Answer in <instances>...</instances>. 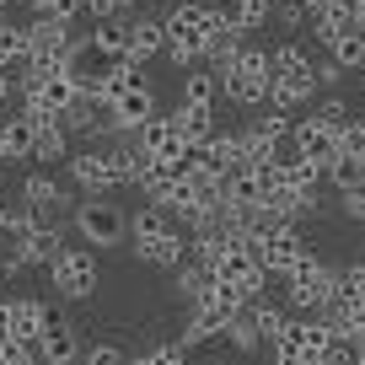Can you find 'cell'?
Listing matches in <instances>:
<instances>
[{
    "instance_id": "60d3db41",
    "label": "cell",
    "mask_w": 365,
    "mask_h": 365,
    "mask_svg": "<svg viewBox=\"0 0 365 365\" xmlns=\"http://www.w3.org/2000/svg\"><path fill=\"white\" fill-rule=\"evenodd\" d=\"M38 11H48V16H59V22H81L86 16V0H43Z\"/></svg>"
},
{
    "instance_id": "f1b7e54d",
    "label": "cell",
    "mask_w": 365,
    "mask_h": 365,
    "mask_svg": "<svg viewBox=\"0 0 365 365\" xmlns=\"http://www.w3.org/2000/svg\"><path fill=\"white\" fill-rule=\"evenodd\" d=\"M215 11L226 16L231 27H242V33H258V27H269L274 0H215Z\"/></svg>"
},
{
    "instance_id": "5bb4252c",
    "label": "cell",
    "mask_w": 365,
    "mask_h": 365,
    "mask_svg": "<svg viewBox=\"0 0 365 365\" xmlns=\"http://www.w3.org/2000/svg\"><path fill=\"white\" fill-rule=\"evenodd\" d=\"M199 167H210V172H237V167H247V140H242V129H215V135L199 145Z\"/></svg>"
},
{
    "instance_id": "7a4b0ae2",
    "label": "cell",
    "mask_w": 365,
    "mask_h": 365,
    "mask_svg": "<svg viewBox=\"0 0 365 365\" xmlns=\"http://www.w3.org/2000/svg\"><path fill=\"white\" fill-rule=\"evenodd\" d=\"M210 16H215L210 0H172L167 11H161V27H167V48H161V59H167L178 76H182V70H194V65H205Z\"/></svg>"
},
{
    "instance_id": "f546056e",
    "label": "cell",
    "mask_w": 365,
    "mask_h": 365,
    "mask_svg": "<svg viewBox=\"0 0 365 365\" xmlns=\"http://www.w3.org/2000/svg\"><path fill=\"white\" fill-rule=\"evenodd\" d=\"M172 118H178V129H182V140H188V145H205V140L215 135V108L178 103V108H172Z\"/></svg>"
},
{
    "instance_id": "4dcf8cb0",
    "label": "cell",
    "mask_w": 365,
    "mask_h": 365,
    "mask_svg": "<svg viewBox=\"0 0 365 365\" xmlns=\"http://www.w3.org/2000/svg\"><path fill=\"white\" fill-rule=\"evenodd\" d=\"M220 339H226L231 349H242V354L263 349V333H258V317H252V307L231 312V317H226V333H220Z\"/></svg>"
},
{
    "instance_id": "484cf974",
    "label": "cell",
    "mask_w": 365,
    "mask_h": 365,
    "mask_svg": "<svg viewBox=\"0 0 365 365\" xmlns=\"http://www.w3.org/2000/svg\"><path fill=\"white\" fill-rule=\"evenodd\" d=\"M65 247H70L65 226H38L33 237H22V252H27V263H33V269H48Z\"/></svg>"
},
{
    "instance_id": "603a6c76",
    "label": "cell",
    "mask_w": 365,
    "mask_h": 365,
    "mask_svg": "<svg viewBox=\"0 0 365 365\" xmlns=\"http://www.w3.org/2000/svg\"><path fill=\"white\" fill-rule=\"evenodd\" d=\"M48 322H54V307H48L43 296H16V301H11V333H16L22 344H38Z\"/></svg>"
},
{
    "instance_id": "3957f363",
    "label": "cell",
    "mask_w": 365,
    "mask_h": 365,
    "mask_svg": "<svg viewBox=\"0 0 365 365\" xmlns=\"http://www.w3.org/2000/svg\"><path fill=\"white\" fill-rule=\"evenodd\" d=\"M269 81H274L269 48L242 43V54L231 59V65H220V97L237 103V108H263L269 103Z\"/></svg>"
},
{
    "instance_id": "8fae6325",
    "label": "cell",
    "mask_w": 365,
    "mask_h": 365,
    "mask_svg": "<svg viewBox=\"0 0 365 365\" xmlns=\"http://www.w3.org/2000/svg\"><path fill=\"white\" fill-rule=\"evenodd\" d=\"M210 269H215L220 285H237V290H242V301H258V296H263V285H269V274H263V263L252 258L247 242H242V247H226L215 263H210Z\"/></svg>"
},
{
    "instance_id": "30bf717a",
    "label": "cell",
    "mask_w": 365,
    "mask_h": 365,
    "mask_svg": "<svg viewBox=\"0 0 365 365\" xmlns=\"http://www.w3.org/2000/svg\"><path fill=\"white\" fill-rule=\"evenodd\" d=\"M65 172H70V182L81 188V199H97V194H113V188H118V182H113V167H108L103 140H91V145L70 150Z\"/></svg>"
},
{
    "instance_id": "6da1fadb",
    "label": "cell",
    "mask_w": 365,
    "mask_h": 365,
    "mask_svg": "<svg viewBox=\"0 0 365 365\" xmlns=\"http://www.w3.org/2000/svg\"><path fill=\"white\" fill-rule=\"evenodd\" d=\"M269 65H274V81H269V103L263 108H274V113H296V108H307L322 91L317 86V59H312L296 38L269 48Z\"/></svg>"
},
{
    "instance_id": "5b68a950",
    "label": "cell",
    "mask_w": 365,
    "mask_h": 365,
    "mask_svg": "<svg viewBox=\"0 0 365 365\" xmlns=\"http://www.w3.org/2000/svg\"><path fill=\"white\" fill-rule=\"evenodd\" d=\"M333 263H322L317 252H307V258L296 263V269L279 279V290H285V307L290 312H322L333 301Z\"/></svg>"
},
{
    "instance_id": "7402d4cb",
    "label": "cell",
    "mask_w": 365,
    "mask_h": 365,
    "mask_svg": "<svg viewBox=\"0 0 365 365\" xmlns=\"http://www.w3.org/2000/svg\"><path fill=\"white\" fill-rule=\"evenodd\" d=\"M108 108H113V129H118V135H135L150 113H161L156 86H135V91H124V97H118V103H108Z\"/></svg>"
},
{
    "instance_id": "7bdbcfd3",
    "label": "cell",
    "mask_w": 365,
    "mask_h": 365,
    "mask_svg": "<svg viewBox=\"0 0 365 365\" xmlns=\"http://www.w3.org/2000/svg\"><path fill=\"white\" fill-rule=\"evenodd\" d=\"M145 354H150V365H194L182 344H156V349H145Z\"/></svg>"
},
{
    "instance_id": "f6af8a7d",
    "label": "cell",
    "mask_w": 365,
    "mask_h": 365,
    "mask_svg": "<svg viewBox=\"0 0 365 365\" xmlns=\"http://www.w3.org/2000/svg\"><path fill=\"white\" fill-rule=\"evenodd\" d=\"M11 339H16V333H11V301H0V349H6Z\"/></svg>"
},
{
    "instance_id": "4fadbf2b",
    "label": "cell",
    "mask_w": 365,
    "mask_h": 365,
    "mask_svg": "<svg viewBox=\"0 0 365 365\" xmlns=\"http://www.w3.org/2000/svg\"><path fill=\"white\" fill-rule=\"evenodd\" d=\"M129 247H135V258L145 263V269H161V274H172L182 258H188V237H182L178 226H167V231H150V237H135Z\"/></svg>"
},
{
    "instance_id": "836d02e7",
    "label": "cell",
    "mask_w": 365,
    "mask_h": 365,
    "mask_svg": "<svg viewBox=\"0 0 365 365\" xmlns=\"http://www.w3.org/2000/svg\"><path fill=\"white\" fill-rule=\"evenodd\" d=\"M339 279H333V301L339 307H349V301H360L365 296V258H354V263H339Z\"/></svg>"
},
{
    "instance_id": "ac0fdd59",
    "label": "cell",
    "mask_w": 365,
    "mask_h": 365,
    "mask_svg": "<svg viewBox=\"0 0 365 365\" xmlns=\"http://www.w3.org/2000/svg\"><path fill=\"white\" fill-rule=\"evenodd\" d=\"M135 145L145 150V156H178L188 140H182V129H178V118H172V113H150L145 124L135 129Z\"/></svg>"
},
{
    "instance_id": "d4e9b609",
    "label": "cell",
    "mask_w": 365,
    "mask_h": 365,
    "mask_svg": "<svg viewBox=\"0 0 365 365\" xmlns=\"http://www.w3.org/2000/svg\"><path fill=\"white\" fill-rule=\"evenodd\" d=\"M178 103H194V108H215L220 103V70L215 65H194L178 76Z\"/></svg>"
},
{
    "instance_id": "7dc6e473",
    "label": "cell",
    "mask_w": 365,
    "mask_h": 365,
    "mask_svg": "<svg viewBox=\"0 0 365 365\" xmlns=\"http://www.w3.org/2000/svg\"><path fill=\"white\" fill-rule=\"evenodd\" d=\"M6 226H11V205H0V237H6Z\"/></svg>"
},
{
    "instance_id": "cb8c5ba5",
    "label": "cell",
    "mask_w": 365,
    "mask_h": 365,
    "mask_svg": "<svg viewBox=\"0 0 365 365\" xmlns=\"http://www.w3.org/2000/svg\"><path fill=\"white\" fill-rule=\"evenodd\" d=\"M242 43H247V33H242V27H231L226 16H210V33H205V65H231V59L242 54Z\"/></svg>"
},
{
    "instance_id": "b9f144b4",
    "label": "cell",
    "mask_w": 365,
    "mask_h": 365,
    "mask_svg": "<svg viewBox=\"0 0 365 365\" xmlns=\"http://www.w3.org/2000/svg\"><path fill=\"white\" fill-rule=\"evenodd\" d=\"M344 76H349V70H344L333 54H328V59H317V86H322V91H339V81H344Z\"/></svg>"
},
{
    "instance_id": "9a60e30c",
    "label": "cell",
    "mask_w": 365,
    "mask_h": 365,
    "mask_svg": "<svg viewBox=\"0 0 365 365\" xmlns=\"http://www.w3.org/2000/svg\"><path fill=\"white\" fill-rule=\"evenodd\" d=\"M290 140H296V150H301V156L322 161V167H328V156L339 150V129H333V124H322L317 113L290 118Z\"/></svg>"
},
{
    "instance_id": "d590c367",
    "label": "cell",
    "mask_w": 365,
    "mask_h": 365,
    "mask_svg": "<svg viewBox=\"0 0 365 365\" xmlns=\"http://www.w3.org/2000/svg\"><path fill=\"white\" fill-rule=\"evenodd\" d=\"M269 22L279 27V33H285V38L307 33V0H274V11H269Z\"/></svg>"
},
{
    "instance_id": "d6986e66",
    "label": "cell",
    "mask_w": 365,
    "mask_h": 365,
    "mask_svg": "<svg viewBox=\"0 0 365 365\" xmlns=\"http://www.w3.org/2000/svg\"><path fill=\"white\" fill-rule=\"evenodd\" d=\"M27 70H33V48H27V22H0V76L16 86Z\"/></svg>"
},
{
    "instance_id": "f35d334b",
    "label": "cell",
    "mask_w": 365,
    "mask_h": 365,
    "mask_svg": "<svg viewBox=\"0 0 365 365\" xmlns=\"http://www.w3.org/2000/svg\"><path fill=\"white\" fill-rule=\"evenodd\" d=\"M312 113H317L322 124H333V129H344V124H349V103H344L339 91H328L322 103H312Z\"/></svg>"
},
{
    "instance_id": "7c38bea8",
    "label": "cell",
    "mask_w": 365,
    "mask_h": 365,
    "mask_svg": "<svg viewBox=\"0 0 365 365\" xmlns=\"http://www.w3.org/2000/svg\"><path fill=\"white\" fill-rule=\"evenodd\" d=\"M76 22H59V16L48 11H33V22H27V48H33V59H43V65H59L65 59V48L76 43V33H70Z\"/></svg>"
},
{
    "instance_id": "d6a6232c",
    "label": "cell",
    "mask_w": 365,
    "mask_h": 365,
    "mask_svg": "<svg viewBox=\"0 0 365 365\" xmlns=\"http://www.w3.org/2000/svg\"><path fill=\"white\" fill-rule=\"evenodd\" d=\"M328 54L339 59L344 70H360V65H365V27H360V22H349V27H344V33L328 43Z\"/></svg>"
},
{
    "instance_id": "ab89813d",
    "label": "cell",
    "mask_w": 365,
    "mask_h": 365,
    "mask_svg": "<svg viewBox=\"0 0 365 365\" xmlns=\"http://www.w3.org/2000/svg\"><path fill=\"white\" fill-rule=\"evenodd\" d=\"M339 215H344V220H360V226H365V182L339 194Z\"/></svg>"
},
{
    "instance_id": "1f68e13d",
    "label": "cell",
    "mask_w": 365,
    "mask_h": 365,
    "mask_svg": "<svg viewBox=\"0 0 365 365\" xmlns=\"http://www.w3.org/2000/svg\"><path fill=\"white\" fill-rule=\"evenodd\" d=\"M360 182H365V156H354V150H333V156H328V188L344 194V188H360Z\"/></svg>"
},
{
    "instance_id": "c3c4849f",
    "label": "cell",
    "mask_w": 365,
    "mask_h": 365,
    "mask_svg": "<svg viewBox=\"0 0 365 365\" xmlns=\"http://www.w3.org/2000/svg\"><path fill=\"white\" fill-rule=\"evenodd\" d=\"M16 6H27V11H38V6H43V0H16Z\"/></svg>"
},
{
    "instance_id": "2e32d148",
    "label": "cell",
    "mask_w": 365,
    "mask_h": 365,
    "mask_svg": "<svg viewBox=\"0 0 365 365\" xmlns=\"http://www.w3.org/2000/svg\"><path fill=\"white\" fill-rule=\"evenodd\" d=\"M349 22H354V6H349V0H307V33L317 38L322 48H328Z\"/></svg>"
},
{
    "instance_id": "83f0119b",
    "label": "cell",
    "mask_w": 365,
    "mask_h": 365,
    "mask_svg": "<svg viewBox=\"0 0 365 365\" xmlns=\"http://www.w3.org/2000/svg\"><path fill=\"white\" fill-rule=\"evenodd\" d=\"M0 135H6V161H33V135H38V124L22 113V108L0 118Z\"/></svg>"
},
{
    "instance_id": "ee69618b",
    "label": "cell",
    "mask_w": 365,
    "mask_h": 365,
    "mask_svg": "<svg viewBox=\"0 0 365 365\" xmlns=\"http://www.w3.org/2000/svg\"><path fill=\"white\" fill-rule=\"evenodd\" d=\"M129 11V0H86V16L97 22V16H124Z\"/></svg>"
},
{
    "instance_id": "f907efd6",
    "label": "cell",
    "mask_w": 365,
    "mask_h": 365,
    "mask_svg": "<svg viewBox=\"0 0 365 365\" xmlns=\"http://www.w3.org/2000/svg\"><path fill=\"white\" fill-rule=\"evenodd\" d=\"M210 6H215V0H210Z\"/></svg>"
},
{
    "instance_id": "9c48e42d",
    "label": "cell",
    "mask_w": 365,
    "mask_h": 365,
    "mask_svg": "<svg viewBox=\"0 0 365 365\" xmlns=\"http://www.w3.org/2000/svg\"><path fill=\"white\" fill-rule=\"evenodd\" d=\"M22 205H33L38 226H65V220L76 215V199H70L48 172H27L22 178Z\"/></svg>"
},
{
    "instance_id": "74e56055",
    "label": "cell",
    "mask_w": 365,
    "mask_h": 365,
    "mask_svg": "<svg viewBox=\"0 0 365 365\" xmlns=\"http://www.w3.org/2000/svg\"><path fill=\"white\" fill-rule=\"evenodd\" d=\"M167 226H172V215H167V210H156V205L129 210V242H135V237H150V231H167Z\"/></svg>"
},
{
    "instance_id": "ffe728a7",
    "label": "cell",
    "mask_w": 365,
    "mask_h": 365,
    "mask_svg": "<svg viewBox=\"0 0 365 365\" xmlns=\"http://www.w3.org/2000/svg\"><path fill=\"white\" fill-rule=\"evenodd\" d=\"M33 349H38V360H43V365H70V360L81 354V333H76V322L54 312V322L43 328V339H38Z\"/></svg>"
},
{
    "instance_id": "4316f807",
    "label": "cell",
    "mask_w": 365,
    "mask_h": 365,
    "mask_svg": "<svg viewBox=\"0 0 365 365\" xmlns=\"http://www.w3.org/2000/svg\"><path fill=\"white\" fill-rule=\"evenodd\" d=\"M70 150H76V145H70V129L59 124V118H54V124H38V135H33V161H38V167L70 161Z\"/></svg>"
},
{
    "instance_id": "277c9868",
    "label": "cell",
    "mask_w": 365,
    "mask_h": 365,
    "mask_svg": "<svg viewBox=\"0 0 365 365\" xmlns=\"http://www.w3.org/2000/svg\"><path fill=\"white\" fill-rule=\"evenodd\" d=\"M70 226H76V237L86 242V247L108 252V247H118V242H129V210L118 205L113 194H97V199H81L76 205Z\"/></svg>"
},
{
    "instance_id": "8d00e7d4",
    "label": "cell",
    "mask_w": 365,
    "mask_h": 365,
    "mask_svg": "<svg viewBox=\"0 0 365 365\" xmlns=\"http://www.w3.org/2000/svg\"><path fill=\"white\" fill-rule=\"evenodd\" d=\"M247 307H252V317H258V333H263V344H274V339H279V328H285V322H290V312L285 307H274V301H247Z\"/></svg>"
},
{
    "instance_id": "681fc988",
    "label": "cell",
    "mask_w": 365,
    "mask_h": 365,
    "mask_svg": "<svg viewBox=\"0 0 365 365\" xmlns=\"http://www.w3.org/2000/svg\"><path fill=\"white\" fill-rule=\"evenodd\" d=\"M199 365H220V360H199Z\"/></svg>"
},
{
    "instance_id": "ba28073f",
    "label": "cell",
    "mask_w": 365,
    "mask_h": 365,
    "mask_svg": "<svg viewBox=\"0 0 365 365\" xmlns=\"http://www.w3.org/2000/svg\"><path fill=\"white\" fill-rule=\"evenodd\" d=\"M124 59H129V54H113V48H103V43H97V38L86 33V38H76V43L65 48V59H59V65H65V76L76 81L81 91H91V97H97V86H103V76H108V70H118V65H124Z\"/></svg>"
},
{
    "instance_id": "52a82bcc",
    "label": "cell",
    "mask_w": 365,
    "mask_h": 365,
    "mask_svg": "<svg viewBox=\"0 0 365 365\" xmlns=\"http://www.w3.org/2000/svg\"><path fill=\"white\" fill-rule=\"evenodd\" d=\"M247 247H252V258L263 263V274H269L274 285H279V279H285V274L312 252L307 237H301V226H290V220H285V226H274V231H263V237H252Z\"/></svg>"
},
{
    "instance_id": "44dd1931",
    "label": "cell",
    "mask_w": 365,
    "mask_h": 365,
    "mask_svg": "<svg viewBox=\"0 0 365 365\" xmlns=\"http://www.w3.org/2000/svg\"><path fill=\"white\" fill-rule=\"evenodd\" d=\"M269 199V182H263V167H237V172H226V194H220V205L226 210H252V205H263Z\"/></svg>"
},
{
    "instance_id": "8992f818",
    "label": "cell",
    "mask_w": 365,
    "mask_h": 365,
    "mask_svg": "<svg viewBox=\"0 0 365 365\" xmlns=\"http://www.w3.org/2000/svg\"><path fill=\"white\" fill-rule=\"evenodd\" d=\"M48 274H54V290H59L65 301L97 296V279H103V269H97V247H86V242H70V247L59 252L54 263H48Z\"/></svg>"
},
{
    "instance_id": "bcb514c9",
    "label": "cell",
    "mask_w": 365,
    "mask_h": 365,
    "mask_svg": "<svg viewBox=\"0 0 365 365\" xmlns=\"http://www.w3.org/2000/svg\"><path fill=\"white\" fill-rule=\"evenodd\" d=\"M11 91H16V86H11V81H6V76H0V108L11 103Z\"/></svg>"
},
{
    "instance_id": "e575fe53",
    "label": "cell",
    "mask_w": 365,
    "mask_h": 365,
    "mask_svg": "<svg viewBox=\"0 0 365 365\" xmlns=\"http://www.w3.org/2000/svg\"><path fill=\"white\" fill-rule=\"evenodd\" d=\"M91 38H97L103 48H113V54H129V11L124 16H97Z\"/></svg>"
},
{
    "instance_id": "e0dca14e",
    "label": "cell",
    "mask_w": 365,
    "mask_h": 365,
    "mask_svg": "<svg viewBox=\"0 0 365 365\" xmlns=\"http://www.w3.org/2000/svg\"><path fill=\"white\" fill-rule=\"evenodd\" d=\"M161 48H167V27H161V16L129 11V59H135V65H150V59H161Z\"/></svg>"
}]
</instances>
